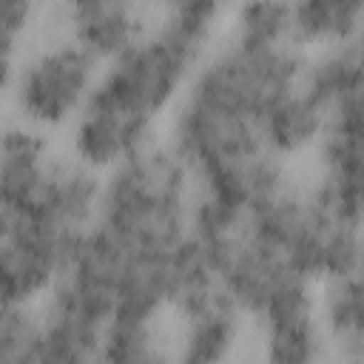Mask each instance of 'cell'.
Segmentation results:
<instances>
[{
    "label": "cell",
    "mask_w": 364,
    "mask_h": 364,
    "mask_svg": "<svg viewBox=\"0 0 364 364\" xmlns=\"http://www.w3.org/2000/svg\"><path fill=\"white\" fill-rule=\"evenodd\" d=\"M222 14L225 6L213 0L171 3L162 26L111 60L91 94L154 125V119L176 100L182 85L191 82Z\"/></svg>",
    "instance_id": "6da1fadb"
},
{
    "label": "cell",
    "mask_w": 364,
    "mask_h": 364,
    "mask_svg": "<svg viewBox=\"0 0 364 364\" xmlns=\"http://www.w3.org/2000/svg\"><path fill=\"white\" fill-rule=\"evenodd\" d=\"M65 17L74 46L94 60H117L139 40V9L125 0H77Z\"/></svg>",
    "instance_id": "8fae6325"
},
{
    "label": "cell",
    "mask_w": 364,
    "mask_h": 364,
    "mask_svg": "<svg viewBox=\"0 0 364 364\" xmlns=\"http://www.w3.org/2000/svg\"><path fill=\"white\" fill-rule=\"evenodd\" d=\"M321 318L327 333L333 336L338 355L344 364L364 361V296H361V276H341L330 279L321 301Z\"/></svg>",
    "instance_id": "e0dca14e"
},
{
    "label": "cell",
    "mask_w": 364,
    "mask_h": 364,
    "mask_svg": "<svg viewBox=\"0 0 364 364\" xmlns=\"http://www.w3.org/2000/svg\"><path fill=\"white\" fill-rule=\"evenodd\" d=\"M188 168L171 148L145 145L111 168L102 182L97 228L108 230L128 247L168 245L185 236Z\"/></svg>",
    "instance_id": "7a4b0ae2"
},
{
    "label": "cell",
    "mask_w": 364,
    "mask_h": 364,
    "mask_svg": "<svg viewBox=\"0 0 364 364\" xmlns=\"http://www.w3.org/2000/svg\"><path fill=\"white\" fill-rule=\"evenodd\" d=\"M151 122H142L100 97H88L77 128H74V151L82 162V168H117L131 154L151 145Z\"/></svg>",
    "instance_id": "ba28073f"
},
{
    "label": "cell",
    "mask_w": 364,
    "mask_h": 364,
    "mask_svg": "<svg viewBox=\"0 0 364 364\" xmlns=\"http://www.w3.org/2000/svg\"><path fill=\"white\" fill-rule=\"evenodd\" d=\"M80 233L60 230L26 213H0V307L26 310L51 290Z\"/></svg>",
    "instance_id": "5b68a950"
},
{
    "label": "cell",
    "mask_w": 364,
    "mask_h": 364,
    "mask_svg": "<svg viewBox=\"0 0 364 364\" xmlns=\"http://www.w3.org/2000/svg\"><path fill=\"white\" fill-rule=\"evenodd\" d=\"M242 233L276 250L301 279H341L361 267V225L330 213L313 193L282 188L256 205Z\"/></svg>",
    "instance_id": "3957f363"
},
{
    "label": "cell",
    "mask_w": 364,
    "mask_h": 364,
    "mask_svg": "<svg viewBox=\"0 0 364 364\" xmlns=\"http://www.w3.org/2000/svg\"><path fill=\"white\" fill-rule=\"evenodd\" d=\"M11 85V57H0V97Z\"/></svg>",
    "instance_id": "603a6c76"
},
{
    "label": "cell",
    "mask_w": 364,
    "mask_h": 364,
    "mask_svg": "<svg viewBox=\"0 0 364 364\" xmlns=\"http://www.w3.org/2000/svg\"><path fill=\"white\" fill-rule=\"evenodd\" d=\"M324 111L301 91L293 88L290 94L279 97L256 122V134L262 148L270 156L299 154L313 145L324 131Z\"/></svg>",
    "instance_id": "2e32d148"
},
{
    "label": "cell",
    "mask_w": 364,
    "mask_h": 364,
    "mask_svg": "<svg viewBox=\"0 0 364 364\" xmlns=\"http://www.w3.org/2000/svg\"><path fill=\"white\" fill-rule=\"evenodd\" d=\"M34 6L28 0H0V57H11L20 34L28 28Z\"/></svg>",
    "instance_id": "7402d4cb"
},
{
    "label": "cell",
    "mask_w": 364,
    "mask_h": 364,
    "mask_svg": "<svg viewBox=\"0 0 364 364\" xmlns=\"http://www.w3.org/2000/svg\"><path fill=\"white\" fill-rule=\"evenodd\" d=\"M290 3H245L233 14L236 40L245 48H279L290 40Z\"/></svg>",
    "instance_id": "d6986e66"
},
{
    "label": "cell",
    "mask_w": 364,
    "mask_h": 364,
    "mask_svg": "<svg viewBox=\"0 0 364 364\" xmlns=\"http://www.w3.org/2000/svg\"><path fill=\"white\" fill-rule=\"evenodd\" d=\"M301 71L304 63L290 46L245 48L233 43L193 71L185 97L256 125L279 97L299 88Z\"/></svg>",
    "instance_id": "277c9868"
},
{
    "label": "cell",
    "mask_w": 364,
    "mask_h": 364,
    "mask_svg": "<svg viewBox=\"0 0 364 364\" xmlns=\"http://www.w3.org/2000/svg\"><path fill=\"white\" fill-rule=\"evenodd\" d=\"M97 85V60L74 43L37 54L17 80V105L37 125H63Z\"/></svg>",
    "instance_id": "8992f818"
},
{
    "label": "cell",
    "mask_w": 364,
    "mask_h": 364,
    "mask_svg": "<svg viewBox=\"0 0 364 364\" xmlns=\"http://www.w3.org/2000/svg\"><path fill=\"white\" fill-rule=\"evenodd\" d=\"M102 182L82 165H48V173L26 210L46 225L68 233H82L100 210Z\"/></svg>",
    "instance_id": "30bf717a"
},
{
    "label": "cell",
    "mask_w": 364,
    "mask_h": 364,
    "mask_svg": "<svg viewBox=\"0 0 364 364\" xmlns=\"http://www.w3.org/2000/svg\"><path fill=\"white\" fill-rule=\"evenodd\" d=\"M102 333V321L54 293L46 321L37 327L34 364H94Z\"/></svg>",
    "instance_id": "5bb4252c"
},
{
    "label": "cell",
    "mask_w": 364,
    "mask_h": 364,
    "mask_svg": "<svg viewBox=\"0 0 364 364\" xmlns=\"http://www.w3.org/2000/svg\"><path fill=\"white\" fill-rule=\"evenodd\" d=\"M185 330L179 338L176 364H225L239 338V310L219 290L210 287L179 304Z\"/></svg>",
    "instance_id": "9c48e42d"
},
{
    "label": "cell",
    "mask_w": 364,
    "mask_h": 364,
    "mask_svg": "<svg viewBox=\"0 0 364 364\" xmlns=\"http://www.w3.org/2000/svg\"><path fill=\"white\" fill-rule=\"evenodd\" d=\"M364 0H304L290 9V40L296 43H353L358 40Z\"/></svg>",
    "instance_id": "ac0fdd59"
},
{
    "label": "cell",
    "mask_w": 364,
    "mask_h": 364,
    "mask_svg": "<svg viewBox=\"0 0 364 364\" xmlns=\"http://www.w3.org/2000/svg\"><path fill=\"white\" fill-rule=\"evenodd\" d=\"M262 324L264 364H321V330L310 287L279 301L262 316Z\"/></svg>",
    "instance_id": "7c38bea8"
},
{
    "label": "cell",
    "mask_w": 364,
    "mask_h": 364,
    "mask_svg": "<svg viewBox=\"0 0 364 364\" xmlns=\"http://www.w3.org/2000/svg\"><path fill=\"white\" fill-rule=\"evenodd\" d=\"M216 287L236 304V310L270 313L287 296L310 287L276 250L239 233L216 256Z\"/></svg>",
    "instance_id": "52a82bcc"
},
{
    "label": "cell",
    "mask_w": 364,
    "mask_h": 364,
    "mask_svg": "<svg viewBox=\"0 0 364 364\" xmlns=\"http://www.w3.org/2000/svg\"><path fill=\"white\" fill-rule=\"evenodd\" d=\"M37 327L26 310L0 307V364H34Z\"/></svg>",
    "instance_id": "44dd1931"
},
{
    "label": "cell",
    "mask_w": 364,
    "mask_h": 364,
    "mask_svg": "<svg viewBox=\"0 0 364 364\" xmlns=\"http://www.w3.org/2000/svg\"><path fill=\"white\" fill-rule=\"evenodd\" d=\"M48 145L37 131H0V213H26L48 173Z\"/></svg>",
    "instance_id": "4fadbf2b"
},
{
    "label": "cell",
    "mask_w": 364,
    "mask_h": 364,
    "mask_svg": "<svg viewBox=\"0 0 364 364\" xmlns=\"http://www.w3.org/2000/svg\"><path fill=\"white\" fill-rule=\"evenodd\" d=\"M299 88L324 111V117L347 102L361 100L364 91V57L361 43L330 46L318 60L301 71Z\"/></svg>",
    "instance_id": "9a60e30c"
},
{
    "label": "cell",
    "mask_w": 364,
    "mask_h": 364,
    "mask_svg": "<svg viewBox=\"0 0 364 364\" xmlns=\"http://www.w3.org/2000/svg\"><path fill=\"white\" fill-rule=\"evenodd\" d=\"M100 364H168L151 324L108 321L100 344Z\"/></svg>",
    "instance_id": "ffe728a7"
}]
</instances>
